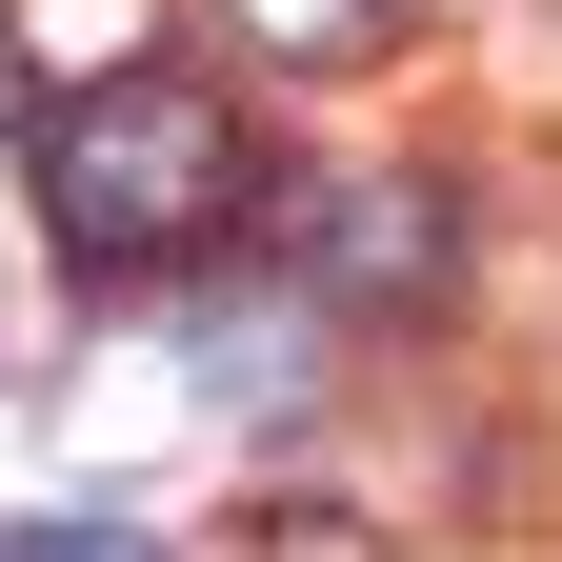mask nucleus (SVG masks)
Listing matches in <instances>:
<instances>
[{
	"label": "nucleus",
	"mask_w": 562,
	"mask_h": 562,
	"mask_svg": "<svg viewBox=\"0 0 562 562\" xmlns=\"http://www.w3.org/2000/svg\"><path fill=\"white\" fill-rule=\"evenodd\" d=\"M302 362H322V341H302V322H281V302H241V322H222V302H201V382H222L241 422H281V402H322Z\"/></svg>",
	"instance_id": "nucleus-3"
},
{
	"label": "nucleus",
	"mask_w": 562,
	"mask_h": 562,
	"mask_svg": "<svg viewBox=\"0 0 562 562\" xmlns=\"http://www.w3.org/2000/svg\"><path fill=\"white\" fill-rule=\"evenodd\" d=\"M222 562H382V522H341V503H261Z\"/></svg>",
	"instance_id": "nucleus-4"
},
{
	"label": "nucleus",
	"mask_w": 562,
	"mask_h": 562,
	"mask_svg": "<svg viewBox=\"0 0 562 562\" xmlns=\"http://www.w3.org/2000/svg\"><path fill=\"white\" fill-rule=\"evenodd\" d=\"M21 201H41V241L81 281H181V261L241 241L261 140H241V101L201 60H101V81H60L21 121Z\"/></svg>",
	"instance_id": "nucleus-1"
},
{
	"label": "nucleus",
	"mask_w": 562,
	"mask_h": 562,
	"mask_svg": "<svg viewBox=\"0 0 562 562\" xmlns=\"http://www.w3.org/2000/svg\"><path fill=\"white\" fill-rule=\"evenodd\" d=\"M462 241H442V181H341L322 201V302H442Z\"/></svg>",
	"instance_id": "nucleus-2"
},
{
	"label": "nucleus",
	"mask_w": 562,
	"mask_h": 562,
	"mask_svg": "<svg viewBox=\"0 0 562 562\" xmlns=\"http://www.w3.org/2000/svg\"><path fill=\"white\" fill-rule=\"evenodd\" d=\"M0 562H161V542H140V522H101V503H81V522H21V542H0Z\"/></svg>",
	"instance_id": "nucleus-5"
}]
</instances>
